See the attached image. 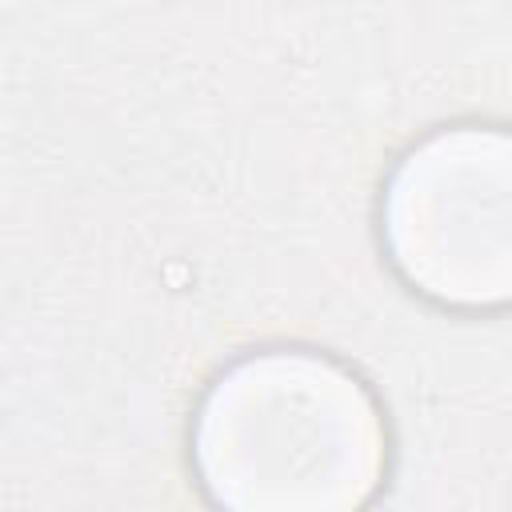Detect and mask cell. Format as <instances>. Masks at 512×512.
Wrapping results in <instances>:
<instances>
[{"label": "cell", "mask_w": 512, "mask_h": 512, "mask_svg": "<svg viewBox=\"0 0 512 512\" xmlns=\"http://www.w3.org/2000/svg\"><path fill=\"white\" fill-rule=\"evenodd\" d=\"M388 420L376 392L312 348L232 360L200 396L192 472L236 512H348L388 480Z\"/></svg>", "instance_id": "6da1fadb"}, {"label": "cell", "mask_w": 512, "mask_h": 512, "mask_svg": "<svg viewBox=\"0 0 512 512\" xmlns=\"http://www.w3.org/2000/svg\"><path fill=\"white\" fill-rule=\"evenodd\" d=\"M380 244L436 308H512V128L448 124L400 152L380 192Z\"/></svg>", "instance_id": "7a4b0ae2"}]
</instances>
